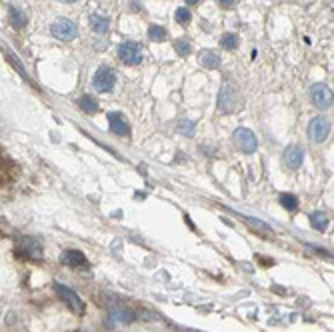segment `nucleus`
<instances>
[{"label": "nucleus", "instance_id": "f257e3e1", "mask_svg": "<svg viewBox=\"0 0 334 332\" xmlns=\"http://www.w3.org/2000/svg\"><path fill=\"white\" fill-rule=\"evenodd\" d=\"M50 34H52L56 40H62V42H70L78 36V28L72 20L68 18H56L50 26Z\"/></svg>", "mask_w": 334, "mask_h": 332}, {"label": "nucleus", "instance_id": "f03ea898", "mask_svg": "<svg viewBox=\"0 0 334 332\" xmlns=\"http://www.w3.org/2000/svg\"><path fill=\"white\" fill-rule=\"evenodd\" d=\"M232 140H234V146L238 148L240 152H244V154H252V152H256V148H258V140H256L254 132L250 128H236Z\"/></svg>", "mask_w": 334, "mask_h": 332}, {"label": "nucleus", "instance_id": "7ed1b4c3", "mask_svg": "<svg viewBox=\"0 0 334 332\" xmlns=\"http://www.w3.org/2000/svg\"><path fill=\"white\" fill-rule=\"evenodd\" d=\"M116 84V74L108 66H100L92 76V88L96 92H110Z\"/></svg>", "mask_w": 334, "mask_h": 332}, {"label": "nucleus", "instance_id": "20e7f679", "mask_svg": "<svg viewBox=\"0 0 334 332\" xmlns=\"http://www.w3.org/2000/svg\"><path fill=\"white\" fill-rule=\"evenodd\" d=\"M118 58L128 64V66H136L142 62V46L132 42V40H126L118 46Z\"/></svg>", "mask_w": 334, "mask_h": 332}, {"label": "nucleus", "instance_id": "39448f33", "mask_svg": "<svg viewBox=\"0 0 334 332\" xmlns=\"http://www.w3.org/2000/svg\"><path fill=\"white\" fill-rule=\"evenodd\" d=\"M54 288H56V294L60 296V300H64L66 306H68L70 310H74L76 314H84L86 304H84V300H82V298H80L72 288L64 286V284H56Z\"/></svg>", "mask_w": 334, "mask_h": 332}, {"label": "nucleus", "instance_id": "423d86ee", "mask_svg": "<svg viewBox=\"0 0 334 332\" xmlns=\"http://www.w3.org/2000/svg\"><path fill=\"white\" fill-rule=\"evenodd\" d=\"M310 98H312V104L316 108H320V110H328L332 106V90L326 84H322V82H318V84H312Z\"/></svg>", "mask_w": 334, "mask_h": 332}, {"label": "nucleus", "instance_id": "0eeeda50", "mask_svg": "<svg viewBox=\"0 0 334 332\" xmlns=\"http://www.w3.org/2000/svg\"><path fill=\"white\" fill-rule=\"evenodd\" d=\"M330 134V122L324 116H316L308 124V136L312 142H324Z\"/></svg>", "mask_w": 334, "mask_h": 332}, {"label": "nucleus", "instance_id": "6e6552de", "mask_svg": "<svg viewBox=\"0 0 334 332\" xmlns=\"http://www.w3.org/2000/svg\"><path fill=\"white\" fill-rule=\"evenodd\" d=\"M108 126H110V132L116 136H124V138L130 136V126L120 112H108Z\"/></svg>", "mask_w": 334, "mask_h": 332}, {"label": "nucleus", "instance_id": "1a4fd4ad", "mask_svg": "<svg viewBox=\"0 0 334 332\" xmlns=\"http://www.w3.org/2000/svg\"><path fill=\"white\" fill-rule=\"evenodd\" d=\"M18 248L28 260H34V262L42 260V244L36 238H24Z\"/></svg>", "mask_w": 334, "mask_h": 332}, {"label": "nucleus", "instance_id": "9d476101", "mask_svg": "<svg viewBox=\"0 0 334 332\" xmlns=\"http://www.w3.org/2000/svg\"><path fill=\"white\" fill-rule=\"evenodd\" d=\"M134 318H136V314L130 308H122V306H116L108 312V324H116V322L128 324V322H134Z\"/></svg>", "mask_w": 334, "mask_h": 332}, {"label": "nucleus", "instance_id": "9b49d317", "mask_svg": "<svg viewBox=\"0 0 334 332\" xmlns=\"http://www.w3.org/2000/svg\"><path fill=\"white\" fill-rule=\"evenodd\" d=\"M234 216H238L244 224H248V226L252 228L254 232H258V234H262V236H272V228H270V224H266V222H262V220H258V218L244 216V214H240V212H234Z\"/></svg>", "mask_w": 334, "mask_h": 332}, {"label": "nucleus", "instance_id": "f8f14e48", "mask_svg": "<svg viewBox=\"0 0 334 332\" xmlns=\"http://www.w3.org/2000/svg\"><path fill=\"white\" fill-rule=\"evenodd\" d=\"M62 264H66V266H72V268H86L88 266V260H86V256L82 254L80 250H66L62 254Z\"/></svg>", "mask_w": 334, "mask_h": 332}, {"label": "nucleus", "instance_id": "ddd939ff", "mask_svg": "<svg viewBox=\"0 0 334 332\" xmlns=\"http://www.w3.org/2000/svg\"><path fill=\"white\" fill-rule=\"evenodd\" d=\"M302 158H304V150H302V146H298V144H292L286 148V152H284V162L290 166L292 170L300 168V164H302Z\"/></svg>", "mask_w": 334, "mask_h": 332}, {"label": "nucleus", "instance_id": "4468645a", "mask_svg": "<svg viewBox=\"0 0 334 332\" xmlns=\"http://www.w3.org/2000/svg\"><path fill=\"white\" fill-rule=\"evenodd\" d=\"M218 108L222 112H234L238 108V104H234V92H230L228 86H224L220 90V96H218Z\"/></svg>", "mask_w": 334, "mask_h": 332}, {"label": "nucleus", "instance_id": "2eb2a0df", "mask_svg": "<svg viewBox=\"0 0 334 332\" xmlns=\"http://www.w3.org/2000/svg\"><path fill=\"white\" fill-rule=\"evenodd\" d=\"M198 62L202 64L206 70H214V68H218L220 66V56L216 52H212V50H202L200 56H198Z\"/></svg>", "mask_w": 334, "mask_h": 332}, {"label": "nucleus", "instance_id": "dca6fc26", "mask_svg": "<svg viewBox=\"0 0 334 332\" xmlns=\"http://www.w3.org/2000/svg\"><path fill=\"white\" fill-rule=\"evenodd\" d=\"M8 14H10V24H12V28L20 30V28H24V26H26L28 18H26V14H24V12L20 10V8H16V6H10Z\"/></svg>", "mask_w": 334, "mask_h": 332}, {"label": "nucleus", "instance_id": "f3484780", "mask_svg": "<svg viewBox=\"0 0 334 332\" xmlns=\"http://www.w3.org/2000/svg\"><path fill=\"white\" fill-rule=\"evenodd\" d=\"M88 22H90V28H92L94 32H98V34H104V32L108 30V18H106V16H100V14H90Z\"/></svg>", "mask_w": 334, "mask_h": 332}, {"label": "nucleus", "instance_id": "a211bd4d", "mask_svg": "<svg viewBox=\"0 0 334 332\" xmlns=\"http://www.w3.org/2000/svg\"><path fill=\"white\" fill-rule=\"evenodd\" d=\"M78 106L84 110L86 114H94V112H98V100L96 98H92V96H80V100H78Z\"/></svg>", "mask_w": 334, "mask_h": 332}, {"label": "nucleus", "instance_id": "6ab92c4d", "mask_svg": "<svg viewBox=\"0 0 334 332\" xmlns=\"http://www.w3.org/2000/svg\"><path fill=\"white\" fill-rule=\"evenodd\" d=\"M310 222H312V226H314L316 230L324 232L326 226H328V216H326V214H322V212H312V214H310Z\"/></svg>", "mask_w": 334, "mask_h": 332}, {"label": "nucleus", "instance_id": "aec40b11", "mask_svg": "<svg viewBox=\"0 0 334 332\" xmlns=\"http://www.w3.org/2000/svg\"><path fill=\"white\" fill-rule=\"evenodd\" d=\"M280 204L284 206L286 210H296L298 208V198L294 196V194H290V192H282L280 194Z\"/></svg>", "mask_w": 334, "mask_h": 332}, {"label": "nucleus", "instance_id": "412c9836", "mask_svg": "<svg viewBox=\"0 0 334 332\" xmlns=\"http://www.w3.org/2000/svg\"><path fill=\"white\" fill-rule=\"evenodd\" d=\"M148 38L154 40V42H162V40L166 38V28H162V26H158V24L150 26V28H148Z\"/></svg>", "mask_w": 334, "mask_h": 332}, {"label": "nucleus", "instance_id": "4be33fe9", "mask_svg": "<svg viewBox=\"0 0 334 332\" xmlns=\"http://www.w3.org/2000/svg\"><path fill=\"white\" fill-rule=\"evenodd\" d=\"M220 44L226 48V50H234V48H238V36L232 34V32H226V34H222V38H220Z\"/></svg>", "mask_w": 334, "mask_h": 332}, {"label": "nucleus", "instance_id": "5701e85b", "mask_svg": "<svg viewBox=\"0 0 334 332\" xmlns=\"http://www.w3.org/2000/svg\"><path fill=\"white\" fill-rule=\"evenodd\" d=\"M178 132L180 134H184V136H192L194 134V122L188 120V118H182L178 122Z\"/></svg>", "mask_w": 334, "mask_h": 332}, {"label": "nucleus", "instance_id": "b1692460", "mask_svg": "<svg viewBox=\"0 0 334 332\" xmlns=\"http://www.w3.org/2000/svg\"><path fill=\"white\" fill-rule=\"evenodd\" d=\"M174 50H176L178 56H188L190 54V44L184 38H180V40L174 42Z\"/></svg>", "mask_w": 334, "mask_h": 332}, {"label": "nucleus", "instance_id": "393cba45", "mask_svg": "<svg viewBox=\"0 0 334 332\" xmlns=\"http://www.w3.org/2000/svg\"><path fill=\"white\" fill-rule=\"evenodd\" d=\"M190 20H192V14H190L188 8H178L176 10V22L178 24H188Z\"/></svg>", "mask_w": 334, "mask_h": 332}, {"label": "nucleus", "instance_id": "a878e982", "mask_svg": "<svg viewBox=\"0 0 334 332\" xmlns=\"http://www.w3.org/2000/svg\"><path fill=\"white\" fill-rule=\"evenodd\" d=\"M4 54H6V58H8V60L14 64V68L18 70V74H20L22 78H28V76H26V72H24V68H22V64H20V60L14 56V52H10V50H4Z\"/></svg>", "mask_w": 334, "mask_h": 332}, {"label": "nucleus", "instance_id": "bb28decb", "mask_svg": "<svg viewBox=\"0 0 334 332\" xmlns=\"http://www.w3.org/2000/svg\"><path fill=\"white\" fill-rule=\"evenodd\" d=\"M220 2V6H224V8H230L232 4H234V0H218Z\"/></svg>", "mask_w": 334, "mask_h": 332}, {"label": "nucleus", "instance_id": "cd10ccee", "mask_svg": "<svg viewBox=\"0 0 334 332\" xmlns=\"http://www.w3.org/2000/svg\"><path fill=\"white\" fill-rule=\"evenodd\" d=\"M184 2H186L188 6H194V4H198V2H200V0H184Z\"/></svg>", "mask_w": 334, "mask_h": 332}, {"label": "nucleus", "instance_id": "c85d7f7f", "mask_svg": "<svg viewBox=\"0 0 334 332\" xmlns=\"http://www.w3.org/2000/svg\"><path fill=\"white\" fill-rule=\"evenodd\" d=\"M60 2H66V4H70V2H76V0H60Z\"/></svg>", "mask_w": 334, "mask_h": 332}]
</instances>
